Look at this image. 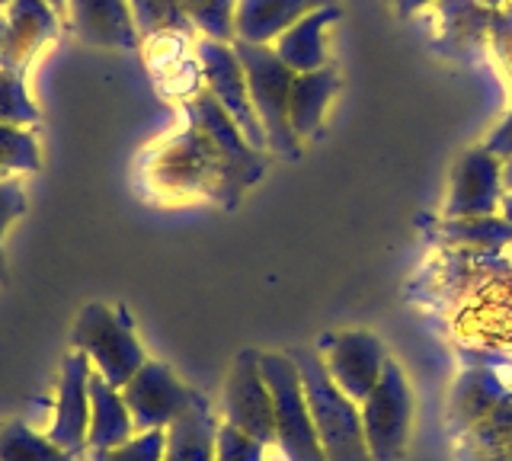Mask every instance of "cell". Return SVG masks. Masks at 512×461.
<instances>
[{"mask_svg":"<svg viewBox=\"0 0 512 461\" xmlns=\"http://www.w3.org/2000/svg\"><path fill=\"white\" fill-rule=\"evenodd\" d=\"M186 122L173 135L160 138L141 164V180L160 199L205 196L224 209H234L244 196L247 180L240 177L231 157L202 125L183 113Z\"/></svg>","mask_w":512,"mask_h":461,"instance_id":"cell-1","label":"cell"},{"mask_svg":"<svg viewBox=\"0 0 512 461\" xmlns=\"http://www.w3.org/2000/svg\"><path fill=\"white\" fill-rule=\"evenodd\" d=\"M292 359L298 365L304 397H308V410H311L324 458L327 461H372L365 445V433H362L359 404L333 385L320 349L298 346L292 349Z\"/></svg>","mask_w":512,"mask_h":461,"instance_id":"cell-2","label":"cell"},{"mask_svg":"<svg viewBox=\"0 0 512 461\" xmlns=\"http://www.w3.org/2000/svg\"><path fill=\"white\" fill-rule=\"evenodd\" d=\"M231 45L240 58V65H244L250 100L256 109V119H260L266 132L269 151L288 157V161H298L301 141L292 132V122H288V97H292L295 71L276 55L272 45H256L244 39H234Z\"/></svg>","mask_w":512,"mask_h":461,"instance_id":"cell-3","label":"cell"},{"mask_svg":"<svg viewBox=\"0 0 512 461\" xmlns=\"http://www.w3.org/2000/svg\"><path fill=\"white\" fill-rule=\"evenodd\" d=\"M71 343L77 353H84L93 362V372L103 375L106 385L119 391L148 362V353L138 343L125 311H112L103 301H87L77 311Z\"/></svg>","mask_w":512,"mask_h":461,"instance_id":"cell-4","label":"cell"},{"mask_svg":"<svg viewBox=\"0 0 512 461\" xmlns=\"http://www.w3.org/2000/svg\"><path fill=\"white\" fill-rule=\"evenodd\" d=\"M260 369L272 394L276 445L288 455V461H327L292 353H260Z\"/></svg>","mask_w":512,"mask_h":461,"instance_id":"cell-5","label":"cell"},{"mask_svg":"<svg viewBox=\"0 0 512 461\" xmlns=\"http://www.w3.org/2000/svg\"><path fill=\"white\" fill-rule=\"evenodd\" d=\"M362 433L372 461H400L410 445L413 429V391L404 369L388 359L372 394L359 404Z\"/></svg>","mask_w":512,"mask_h":461,"instance_id":"cell-6","label":"cell"},{"mask_svg":"<svg viewBox=\"0 0 512 461\" xmlns=\"http://www.w3.org/2000/svg\"><path fill=\"white\" fill-rule=\"evenodd\" d=\"M196 55L202 61V74H205V90L224 106V113L234 119V125L256 151H269L266 145V132L260 119H256V109L250 100V87H247V74L240 58L234 52V45L218 42V39H196Z\"/></svg>","mask_w":512,"mask_h":461,"instance_id":"cell-7","label":"cell"},{"mask_svg":"<svg viewBox=\"0 0 512 461\" xmlns=\"http://www.w3.org/2000/svg\"><path fill=\"white\" fill-rule=\"evenodd\" d=\"M224 423L240 429L256 442H276V417H272V394L260 369V353L244 349L237 353L228 381H224Z\"/></svg>","mask_w":512,"mask_h":461,"instance_id":"cell-8","label":"cell"},{"mask_svg":"<svg viewBox=\"0 0 512 461\" xmlns=\"http://www.w3.org/2000/svg\"><path fill=\"white\" fill-rule=\"evenodd\" d=\"M122 397H125L128 413H132L135 433H144V429H167L183 410L196 404L202 394L183 385L167 362L148 359L132 375V381L122 388Z\"/></svg>","mask_w":512,"mask_h":461,"instance_id":"cell-9","label":"cell"},{"mask_svg":"<svg viewBox=\"0 0 512 461\" xmlns=\"http://www.w3.org/2000/svg\"><path fill=\"white\" fill-rule=\"evenodd\" d=\"M452 327L464 343L512 356V276L477 285L458 305Z\"/></svg>","mask_w":512,"mask_h":461,"instance_id":"cell-10","label":"cell"},{"mask_svg":"<svg viewBox=\"0 0 512 461\" xmlns=\"http://www.w3.org/2000/svg\"><path fill=\"white\" fill-rule=\"evenodd\" d=\"M320 356H324L327 375L333 378V385L346 397H352L356 404H362L365 397L372 394L384 365L391 359L384 343L368 330L336 333V337L327 340V349Z\"/></svg>","mask_w":512,"mask_h":461,"instance_id":"cell-11","label":"cell"},{"mask_svg":"<svg viewBox=\"0 0 512 461\" xmlns=\"http://www.w3.org/2000/svg\"><path fill=\"white\" fill-rule=\"evenodd\" d=\"M61 17L45 0H13L0 10V71H29L58 36Z\"/></svg>","mask_w":512,"mask_h":461,"instance_id":"cell-12","label":"cell"},{"mask_svg":"<svg viewBox=\"0 0 512 461\" xmlns=\"http://www.w3.org/2000/svg\"><path fill=\"white\" fill-rule=\"evenodd\" d=\"M90 359L84 353H74L64 359L58 378V401L52 426L45 436L64 452H84L87 449V429H90Z\"/></svg>","mask_w":512,"mask_h":461,"instance_id":"cell-13","label":"cell"},{"mask_svg":"<svg viewBox=\"0 0 512 461\" xmlns=\"http://www.w3.org/2000/svg\"><path fill=\"white\" fill-rule=\"evenodd\" d=\"M68 26L74 36L96 49L138 52L141 36L135 26V13L128 0H68Z\"/></svg>","mask_w":512,"mask_h":461,"instance_id":"cell-14","label":"cell"},{"mask_svg":"<svg viewBox=\"0 0 512 461\" xmlns=\"http://www.w3.org/2000/svg\"><path fill=\"white\" fill-rule=\"evenodd\" d=\"M330 4L336 0H237L234 36L256 45H272L285 29Z\"/></svg>","mask_w":512,"mask_h":461,"instance_id":"cell-15","label":"cell"},{"mask_svg":"<svg viewBox=\"0 0 512 461\" xmlns=\"http://www.w3.org/2000/svg\"><path fill=\"white\" fill-rule=\"evenodd\" d=\"M340 20V7H320L314 13H308L304 20H298L292 29L272 42L276 55L285 61L295 74H308V71H320L330 65L327 58V26Z\"/></svg>","mask_w":512,"mask_h":461,"instance_id":"cell-16","label":"cell"},{"mask_svg":"<svg viewBox=\"0 0 512 461\" xmlns=\"http://www.w3.org/2000/svg\"><path fill=\"white\" fill-rule=\"evenodd\" d=\"M336 90H340V74L330 65L320 71L295 74L292 97H288V122H292V132L298 141H311L320 132Z\"/></svg>","mask_w":512,"mask_h":461,"instance_id":"cell-17","label":"cell"},{"mask_svg":"<svg viewBox=\"0 0 512 461\" xmlns=\"http://www.w3.org/2000/svg\"><path fill=\"white\" fill-rule=\"evenodd\" d=\"M503 173L496 170V161L490 151H471L461 157L452 183V199H448V212L452 215H484L496 205Z\"/></svg>","mask_w":512,"mask_h":461,"instance_id":"cell-18","label":"cell"},{"mask_svg":"<svg viewBox=\"0 0 512 461\" xmlns=\"http://www.w3.org/2000/svg\"><path fill=\"white\" fill-rule=\"evenodd\" d=\"M218 426L212 407L199 397L167 426L164 461H218Z\"/></svg>","mask_w":512,"mask_h":461,"instance_id":"cell-19","label":"cell"},{"mask_svg":"<svg viewBox=\"0 0 512 461\" xmlns=\"http://www.w3.org/2000/svg\"><path fill=\"white\" fill-rule=\"evenodd\" d=\"M135 436L132 413L125 407V397L119 388L103 381V375L90 372V429H87V449L100 452L112 449L125 439Z\"/></svg>","mask_w":512,"mask_h":461,"instance_id":"cell-20","label":"cell"},{"mask_svg":"<svg viewBox=\"0 0 512 461\" xmlns=\"http://www.w3.org/2000/svg\"><path fill=\"white\" fill-rule=\"evenodd\" d=\"M0 461H74V455L32 426L13 420L0 426Z\"/></svg>","mask_w":512,"mask_h":461,"instance_id":"cell-21","label":"cell"},{"mask_svg":"<svg viewBox=\"0 0 512 461\" xmlns=\"http://www.w3.org/2000/svg\"><path fill=\"white\" fill-rule=\"evenodd\" d=\"M189 23L196 26V33L205 39L218 42H234V13L237 0H180Z\"/></svg>","mask_w":512,"mask_h":461,"instance_id":"cell-22","label":"cell"},{"mask_svg":"<svg viewBox=\"0 0 512 461\" xmlns=\"http://www.w3.org/2000/svg\"><path fill=\"white\" fill-rule=\"evenodd\" d=\"M128 4H132L141 39H148L154 33H167V29H180V33L196 36V26L189 23L180 0H128Z\"/></svg>","mask_w":512,"mask_h":461,"instance_id":"cell-23","label":"cell"},{"mask_svg":"<svg viewBox=\"0 0 512 461\" xmlns=\"http://www.w3.org/2000/svg\"><path fill=\"white\" fill-rule=\"evenodd\" d=\"M0 122L20 129H36L42 122L26 90V71H0Z\"/></svg>","mask_w":512,"mask_h":461,"instance_id":"cell-24","label":"cell"},{"mask_svg":"<svg viewBox=\"0 0 512 461\" xmlns=\"http://www.w3.org/2000/svg\"><path fill=\"white\" fill-rule=\"evenodd\" d=\"M0 167L10 173H39V141L36 129H20V125L0 122Z\"/></svg>","mask_w":512,"mask_h":461,"instance_id":"cell-25","label":"cell"},{"mask_svg":"<svg viewBox=\"0 0 512 461\" xmlns=\"http://www.w3.org/2000/svg\"><path fill=\"white\" fill-rule=\"evenodd\" d=\"M218 461H288L276 442H256L240 429L221 423L218 426Z\"/></svg>","mask_w":512,"mask_h":461,"instance_id":"cell-26","label":"cell"},{"mask_svg":"<svg viewBox=\"0 0 512 461\" xmlns=\"http://www.w3.org/2000/svg\"><path fill=\"white\" fill-rule=\"evenodd\" d=\"M164 445H167V429H144L132 439H125L112 449L90 452L93 461H164Z\"/></svg>","mask_w":512,"mask_h":461,"instance_id":"cell-27","label":"cell"},{"mask_svg":"<svg viewBox=\"0 0 512 461\" xmlns=\"http://www.w3.org/2000/svg\"><path fill=\"white\" fill-rule=\"evenodd\" d=\"M26 205H29L26 189H23L20 180L13 177V173H10V177L0 180V241L7 237V231H10L13 221L26 215Z\"/></svg>","mask_w":512,"mask_h":461,"instance_id":"cell-28","label":"cell"},{"mask_svg":"<svg viewBox=\"0 0 512 461\" xmlns=\"http://www.w3.org/2000/svg\"><path fill=\"white\" fill-rule=\"evenodd\" d=\"M490 154H512V119L503 125L500 132L493 135V141H490V148H487Z\"/></svg>","mask_w":512,"mask_h":461,"instance_id":"cell-29","label":"cell"},{"mask_svg":"<svg viewBox=\"0 0 512 461\" xmlns=\"http://www.w3.org/2000/svg\"><path fill=\"white\" fill-rule=\"evenodd\" d=\"M391 4H394V7L407 17V13H413V10H420V7L432 4V0H391Z\"/></svg>","mask_w":512,"mask_h":461,"instance_id":"cell-30","label":"cell"},{"mask_svg":"<svg viewBox=\"0 0 512 461\" xmlns=\"http://www.w3.org/2000/svg\"><path fill=\"white\" fill-rule=\"evenodd\" d=\"M45 4L52 7V10L58 13V17L64 20V10H68V0H45Z\"/></svg>","mask_w":512,"mask_h":461,"instance_id":"cell-31","label":"cell"},{"mask_svg":"<svg viewBox=\"0 0 512 461\" xmlns=\"http://www.w3.org/2000/svg\"><path fill=\"white\" fill-rule=\"evenodd\" d=\"M503 183L512 189V161H509V164H506V170H503Z\"/></svg>","mask_w":512,"mask_h":461,"instance_id":"cell-32","label":"cell"},{"mask_svg":"<svg viewBox=\"0 0 512 461\" xmlns=\"http://www.w3.org/2000/svg\"><path fill=\"white\" fill-rule=\"evenodd\" d=\"M480 4H490V7H496V4H503V0H480Z\"/></svg>","mask_w":512,"mask_h":461,"instance_id":"cell-33","label":"cell"},{"mask_svg":"<svg viewBox=\"0 0 512 461\" xmlns=\"http://www.w3.org/2000/svg\"><path fill=\"white\" fill-rule=\"evenodd\" d=\"M4 177H10V170H4V167H0V180H4Z\"/></svg>","mask_w":512,"mask_h":461,"instance_id":"cell-34","label":"cell"},{"mask_svg":"<svg viewBox=\"0 0 512 461\" xmlns=\"http://www.w3.org/2000/svg\"><path fill=\"white\" fill-rule=\"evenodd\" d=\"M13 4V0H0V10H4V7H10Z\"/></svg>","mask_w":512,"mask_h":461,"instance_id":"cell-35","label":"cell"}]
</instances>
